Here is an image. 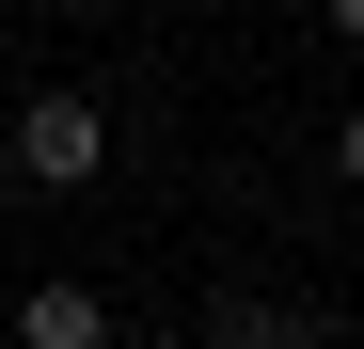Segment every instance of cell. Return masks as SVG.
<instances>
[{
  "instance_id": "3957f363",
  "label": "cell",
  "mask_w": 364,
  "mask_h": 349,
  "mask_svg": "<svg viewBox=\"0 0 364 349\" xmlns=\"http://www.w3.org/2000/svg\"><path fill=\"white\" fill-rule=\"evenodd\" d=\"M206 349H317V318H285V302H222Z\"/></svg>"
},
{
  "instance_id": "7a4b0ae2",
  "label": "cell",
  "mask_w": 364,
  "mask_h": 349,
  "mask_svg": "<svg viewBox=\"0 0 364 349\" xmlns=\"http://www.w3.org/2000/svg\"><path fill=\"white\" fill-rule=\"evenodd\" d=\"M16 349H111V302H95V286H32V302H16Z\"/></svg>"
},
{
  "instance_id": "277c9868",
  "label": "cell",
  "mask_w": 364,
  "mask_h": 349,
  "mask_svg": "<svg viewBox=\"0 0 364 349\" xmlns=\"http://www.w3.org/2000/svg\"><path fill=\"white\" fill-rule=\"evenodd\" d=\"M333 174H348V191H364V111H333Z\"/></svg>"
},
{
  "instance_id": "6da1fadb",
  "label": "cell",
  "mask_w": 364,
  "mask_h": 349,
  "mask_svg": "<svg viewBox=\"0 0 364 349\" xmlns=\"http://www.w3.org/2000/svg\"><path fill=\"white\" fill-rule=\"evenodd\" d=\"M16 174H32V191H95V174H111V111H95L80 80L16 95Z\"/></svg>"
},
{
  "instance_id": "5b68a950",
  "label": "cell",
  "mask_w": 364,
  "mask_h": 349,
  "mask_svg": "<svg viewBox=\"0 0 364 349\" xmlns=\"http://www.w3.org/2000/svg\"><path fill=\"white\" fill-rule=\"evenodd\" d=\"M317 32H333V48H364V0H317Z\"/></svg>"
},
{
  "instance_id": "8992f818",
  "label": "cell",
  "mask_w": 364,
  "mask_h": 349,
  "mask_svg": "<svg viewBox=\"0 0 364 349\" xmlns=\"http://www.w3.org/2000/svg\"><path fill=\"white\" fill-rule=\"evenodd\" d=\"M32 16H95V0H32Z\"/></svg>"
}]
</instances>
